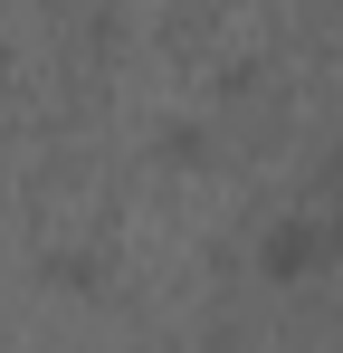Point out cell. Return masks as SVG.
<instances>
[{"instance_id": "obj_1", "label": "cell", "mask_w": 343, "mask_h": 353, "mask_svg": "<svg viewBox=\"0 0 343 353\" xmlns=\"http://www.w3.org/2000/svg\"><path fill=\"white\" fill-rule=\"evenodd\" d=\"M315 248H324L315 230H277V239H267V258H277L286 277H295V268H315Z\"/></svg>"}]
</instances>
